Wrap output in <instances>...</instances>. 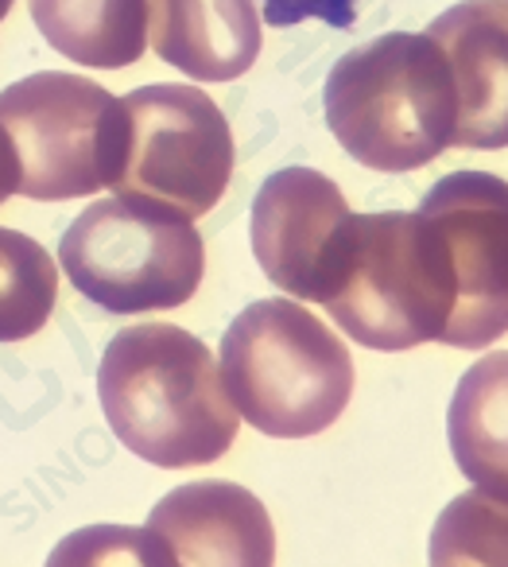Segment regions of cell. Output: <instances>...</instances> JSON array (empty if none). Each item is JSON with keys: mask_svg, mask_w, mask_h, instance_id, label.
I'll return each instance as SVG.
<instances>
[{"mask_svg": "<svg viewBox=\"0 0 508 567\" xmlns=\"http://www.w3.org/2000/svg\"><path fill=\"white\" fill-rule=\"evenodd\" d=\"M102 412L144 463H218L237 440V409L203 339L175 323H136L113 334L97 370Z\"/></svg>", "mask_w": 508, "mask_h": 567, "instance_id": "cell-1", "label": "cell"}, {"mask_svg": "<svg viewBox=\"0 0 508 567\" xmlns=\"http://www.w3.org/2000/svg\"><path fill=\"white\" fill-rule=\"evenodd\" d=\"M326 125L373 172L427 167L454 144V82L443 51L407 32L345 51L326 79Z\"/></svg>", "mask_w": 508, "mask_h": 567, "instance_id": "cell-2", "label": "cell"}, {"mask_svg": "<svg viewBox=\"0 0 508 567\" xmlns=\"http://www.w3.org/2000/svg\"><path fill=\"white\" fill-rule=\"evenodd\" d=\"M322 308L353 342L384 354L443 339L454 280L438 229L419 210L353 214Z\"/></svg>", "mask_w": 508, "mask_h": 567, "instance_id": "cell-3", "label": "cell"}, {"mask_svg": "<svg viewBox=\"0 0 508 567\" xmlns=\"http://www.w3.org/2000/svg\"><path fill=\"white\" fill-rule=\"evenodd\" d=\"M221 381L237 416L272 440H307L334 424L353 393L345 342L291 300H257L221 339Z\"/></svg>", "mask_w": 508, "mask_h": 567, "instance_id": "cell-4", "label": "cell"}, {"mask_svg": "<svg viewBox=\"0 0 508 567\" xmlns=\"http://www.w3.org/2000/svg\"><path fill=\"white\" fill-rule=\"evenodd\" d=\"M66 280L110 316L183 308L198 292L206 249L195 221L144 198H97L63 234Z\"/></svg>", "mask_w": 508, "mask_h": 567, "instance_id": "cell-5", "label": "cell"}, {"mask_svg": "<svg viewBox=\"0 0 508 567\" xmlns=\"http://www.w3.org/2000/svg\"><path fill=\"white\" fill-rule=\"evenodd\" d=\"M234 175V133L210 94L179 82L141 86L121 102L113 190L172 206L190 221L221 203Z\"/></svg>", "mask_w": 508, "mask_h": 567, "instance_id": "cell-6", "label": "cell"}, {"mask_svg": "<svg viewBox=\"0 0 508 567\" xmlns=\"http://www.w3.org/2000/svg\"><path fill=\"white\" fill-rule=\"evenodd\" d=\"M0 128L20 164L17 195L66 203L113 187L121 102L82 74L40 71L0 94Z\"/></svg>", "mask_w": 508, "mask_h": 567, "instance_id": "cell-7", "label": "cell"}, {"mask_svg": "<svg viewBox=\"0 0 508 567\" xmlns=\"http://www.w3.org/2000/svg\"><path fill=\"white\" fill-rule=\"evenodd\" d=\"M419 214L450 257L454 308L438 342L485 350L508 334V179L489 172L443 175L423 195Z\"/></svg>", "mask_w": 508, "mask_h": 567, "instance_id": "cell-8", "label": "cell"}, {"mask_svg": "<svg viewBox=\"0 0 508 567\" xmlns=\"http://www.w3.org/2000/svg\"><path fill=\"white\" fill-rule=\"evenodd\" d=\"M353 210L334 179L314 167H283L268 175L252 198V252L280 292L322 303L334 280L342 237Z\"/></svg>", "mask_w": 508, "mask_h": 567, "instance_id": "cell-9", "label": "cell"}, {"mask_svg": "<svg viewBox=\"0 0 508 567\" xmlns=\"http://www.w3.org/2000/svg\"><path fill=\"white\" fill-rule=\"evenodd\" d=\"M175 567H272L276 528L252 489L226 478L175 486L148 513Z\"/></svg>", "mask_w": 508, "mask_h": 567, "instance_id": "cell-10", "label": "cell"}, {"mask_svg": "<svg viewBox=\"0 0 508 567\" xmlns=\"http://www.w3.org/2000/svg\"><path fill=\"white\" fill-rule=\"evenodd\" d=\"M454 82V144L508 148V0H462L427 28Z\"/></svg>", "mask_w": 508, "mask_h": 567, "instance_id": "cell-11", "label": "cell"}, {"mask_svg": "<svg viewBox=\"0 0 508 567\" xmlns=\"http://www.w3.org/2000/svg\"><path fill=\"white\" fill-rule=\"evenodd\" d=\"M148 40L195 82H234L260 55L252 0H148Z\"/></svg>", "mask_w": 508, "mask_h": 567, "instance_id": "cell-12", "label": "cell"}, {"mask_svg": "<svg viewBox=\"0 0 508 567\" xmlns=\"http://www.w3.org/2000/svg\"><path fill=\"white\" fill-rule=\"evenodd\" d=\"M446 435L458 471L477 489L508 497V350H493L462 373Z\"/></svg>", "mask_w": 508, "mask_h": 567, "instance_id": "cell-13", "label": "cell"}, {"mask_svg": "<svg viewBox=\"0 0 508 567\" xmlns=\"http://www.w3.org/2000/svg\"><path fill=\"white\" fill-rule=\"evenodd\" d=\"M43 40L71 63L121 71L148 48V0H28Z\"/></svg>", "mask_w": 508, "mask_h": 567, "instance_id": "cell-14", "label": "cell"}, {"mask_svg": "<svg viewBox=\"0 0 508 567\" xmlns=\"http://www.w3.org/2000/svg\"><path fill=\"white\" fill-rule=\"evenodd\" d=\"M59 268L35 237L0 226V342H24L48 327Z\"/></svg>", "mask_w": 508, "mask_h": 567, "instance_id": "cell-15", "label": "cell"}, {"mask_svg": "<svg viewBox=\"0 0 508 567\" xmlns=\"http://www.w3.org/2000/svg\"><path fill=\"white\" fill-rule=\"evenodd\" d=\"M431 567H508V497L458 494L431 528Z\"/></svg>", "mask_w": 508, "mask_h": 567, "instance_id": "cell-16", "label": "cell"}, {"mask_svg": "<svg viewBox=\"0 0 508 567\" xmlns=\"http://www.w3.org/2000/svg\"><path fill=\"white\" fill-rule=\"evenodd\" d=\"M48 567H175L148 525H86L51 548Z\"/></svg>", "mask_w": 508, "mask_h": 567, "instance_id": "cell-17", "label": "cell"}, {"mask_svg": "<svg viewBox=\"0 0 508 567\" xmlns=\"http://www.w3.org/2000/svg\"><path fill=\"white\" fill-rule=\"evenodd\" d=\"M272 28H296L303 20H322L330 28H353L357 0H260Z\"/></svg>", "mask_w": 508, "mask_h": 567, "instance_id": "cell-18", "label": "cell"}, {"mask_svg": "<svg viewBox=\"0 0 508 567\" xmlns=\"http://www.w3.org/2000/svg\"><path fill=\"white\" fill-rule=\"evenodd\" d=\"M20 187V164H17V152H12L9 136H4V128H0V203L4 198H12Z\"/></svg>", "mask_w": 508, "mask_h": 567, "instance_id": "cell-19", "label": "cell"}, {"mask_svg": "<svg viewBox=\"0 0 508 567\" xmlns=\"http://www.w3.org/2000/svg\"><path fill=\"white\" fill-rule=\"evenodd\" d=\"M9 9H12V0H0V20L9 17Z\"/></svg>", "mask_w": 508, "mask_h": 567, "instance_id": "cell-20", "label": "cell"}]
</instances>
